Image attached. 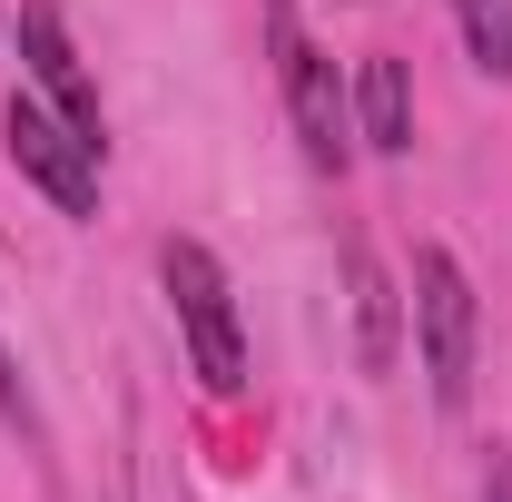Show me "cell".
I'll list each match as a JSON object with an SVG mask.
<instances>
[{"label":"cell","mask_w":512,"mask_h":502,"mask_svg":"<svg viewBox=\"0 0 512 502\" xmlns=\"http://www.w3.org/2000/svg\"><path fill=\"white\" fill-rule=\"evenodd\" d=\"M414 355H424L434 404L463 414L473 404V355H483V296H473V276H463L453 247L414 256Z\"/></svg>","instance_id":"1"},{"label":"cell","mask_w":512,"mask_h":502,"mask_svg":"<svg viewBox=\"0 0 512 502\" xmlns=\"http://www.w3.org/2000/svg\"><path fill=\"white\" fill-rule=\"evenodd\" d=\"M158 276H168V306H178L197 384L207 394H247V325H237V296H227V266L197 247V237H168L158 247Z\"/></svg>","instance_id":"2"},{"label":"cell","mask_w":512,"mask_h":502,"mask_svg":"<svg viewBox=\"0 0 512 502\" xmlns=\"http://www.w3.org/2000/svg\"><path fill=\"white\" fill-rule=\"evenodd\" d=\"M266 30H276V79H286V119H296V148L316 178H345L355 168V109L335 89V60L296 30V0H266Z\"/></svg>","instance_id":"3"},{"label":"cell","mask_w":512,"mask_h":502,"mask_svg":"<svg viewBox=\"0 0 512 502\" xmlns=\"http://www.w3.org/2000/svg\"><path fill=\"white\" fill-rule=\"evenodd\" d=\"M0 148H10V168L50 197L60 217H99V148H89V138H79V128H69L50 99H10Z\"/></svg>","instance_id":"4"},{"label":"cell","mask_w":512,"mask_h":502,"mask_svg":"<svg viewBox=\"0 0 512 502\" xmlns=\"http://www.w3.org/2000/svg\"><path fill=\"white\" fill-rule=\"evenodd\" d=\"M20 60H30V79H40V99H50L89 148H109V138H99V89H89V69H79V50H69L60 0H20Z\"/></svg>","instance_id":"5"},{"label":"cell","mask_w":512,"mask_h":502,"mask_svg":"<svg viewBox=\"0 0 512 502\" xmlns=\"http://www.w3.org/2000/svg\"><path fill=\"white\" fill-rule=\"evenodd\" d=\"M345 276H355V365L365 375H394V355H404V306H394V286H384V266L365 237H345Z\"/></svg>","instance_id":"6"},{"label":"cell","mask_w":512,"mask_h":502,"mask_svg":"<svg viewBox=\"0 0 512 502\" xmlns=\"http://www.w3.org/2000/svg\"><path fill=\"white\" fill-rule=\"evenodd\" d=\"M355 138L375 158H404L414 148V89H404V60H384V50L355 69Z\"/></svg>","instance_id":"7"},{"label":"cell","mask_w":512,"mask_h":502,"mask_svg":"<svg viewBox=\"0 0 512 502\" xmlns=\"http://www.w3.org/2000/svg\"><path fill=\"white\" fill-rule=\"evenodd\" d=\"M453 20H463V50L483 79H512V0H453Z\"/></svg>","instance_id":"8"},{"label":"cell","mask_w":512,"mask_h":502,"mask_svg":"<svg viewBox=\"0 0 512 502\" xmlns=\"http://www.w3.org/2000/svg\"><path fill=\"white\" fill-rule=\"evenodd\" d=\"M483 502H512V453L493 443V463H483Z\"/></svg>","instance_id":"9"},{"label":"cell","mask_w":512,"mask_h":502,"mask_svg":"<svg viewBox=\"0 0 512 502\" xmlns=\"http://www.w3.org/2000/svg\"><path fill=\"white\" fill-rule=\"evenodd\" d=\"M10 404H20V384H10V355H0V414H10Z\"/></svg>","instance_id":"10"}]
</instances>
